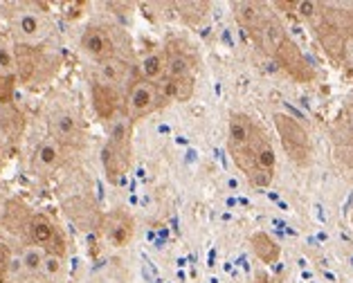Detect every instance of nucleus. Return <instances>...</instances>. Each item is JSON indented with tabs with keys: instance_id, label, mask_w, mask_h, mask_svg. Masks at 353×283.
Returning <instances> with one entry per match:
<instances>
[{
	"instance_id": "1",
	"label": "nucleus",
	"mask_w": 353,
	"mask_h": 283,
	"mask_svg": "<svg viewBox=\"0 0 353 283\" xmlns=\"http://www.w3.org/2000/svg\"><path fill=\"white\" fill-rule=\"evenodd\" d=\"M228 153L252 187H270L277 171V156L259 122L232 110L228 122Z\"/></svg>"
},
{
	"instance_id": "2",
	"label": "nucleus",
	"mask_w": 353,
	"mask_h": 283,
	"mask_svg": "<svg viewBox=\"0 0 353 283\" xmlns=\"http://www.w3.org/2000/svg\"><path fill=\"white\" fill-rule=\"evenodd\" d=\"M131 160H133L131 124H128V119H119V122H115L113 131H110L104 151H101V162H104V171L110 182L115 185L122 182L128 169H131Z\"/></svg>"
},
{
	"instance_id": "3",
	"label": "nucleus",
	"mask_w": 353,
	"mask_h": 283,
	"mask_svg": "<svg viewBox=\"0 0 353 283\" xmlns=\"http://www.w3.org/2000/svg\"><path fill=\"white\" fill-rule=\"evenodd\" d=\"M274 128H277L279 142L283 151H286L288 160L297 167H308L313 160V144L308 137L306 128L301 126L295 117H290L286 113H274Z\"/></svg>"
},
{
	"instance_id": "4",
	"label": "nucleus",
	"mask_w": 353,
	"mask_h": 283,
	"mask_svg": "<svg viewBox=\"0 0 353 283\" xmlns=\"http://www.w3.org/2000/svg\"><path fill=\"white\" fill-rule=\"evenodd\" d=\"M167 104H169V99L165 97V90H162L160 83L137 79L133 81L131 88H128L124 110H126V117L131 119V122H135V119L158 113V110H162Z\"/></svg>"
},
{
	"instance_id": "5",
	"label": "nucleus",
	"mask_w": 353,
	"mask_h": 283,
	"mask_svg": "<svg viewBox=\"0 0 353 283\" xmlns=\"http://www.w3.org/2000/svg\"><path fill=\"white\" fill-rule=\"evenodd\" d=\"M270 59H274L281 70L288 76H292L297 83H313L315 81L313 65L306 61V56L301 54L299 45L290 36H286L279 43V48L274 50V54Z\"/></svg>"
},
{
	"instance_id": "6",
	"label": "nucleus",
	"mask_w": 353,
	"mask_h": 283,
	"mask_svg": "<svg viewBox=\"0 0 353 283\" xmlns=\"http://www.w3.org/2000/svg\"><path fill=\"white\" fill-rule=\"evenodd\" d=\"M99 229H101V236L113 247H126V245H131L135 236V220L128 211L113 209L101 216Z\"/></svg>"
},
{
	"instance_id": "7",
	"label": "nucleus",
	"mask_w": 353,
	"mask_h": 283,
	"mask_svg": "<svg viewBox=\"0 0 353 283\" xmlns=\"http://www.w3.org/2000/svg\"><path fill=\"white\" fill-rule=\"evenodd\" d=\"M28 234H30V241L37 247H41L46 254H57V256L63 254L61 234H59L57 225L46 216V213H34V216H30Z\"/></svg>"
},
{
	"instance_id": "8",
	"label": "nucleus",
	"mask_w": 353,
	"mask_h": 283,
	"mask_svg": "<svg viewBox=\"0 0 353 283\" xmlns=\"http://www.w3.org/2000/svg\"><path fill=\"white\" fill-rule=\"evenodd\" d=\"M81 50L99 63H106V61H110V59H117L115 39L110 36V32L106 28H97V25H92V28H88L83 32Z\"/></svg>"
},
{
	"instance_id": "9",
	"label": "nucleus",
	"mask_w": 353,
	"mask_h": 283,
	"mask_svg": "<svg viewBox=\"0 0 353 283\" xmlns=\"http://www.w3.org/2000/svg\"><path fill=\"white\" fill-rule=\"evenodd\" d=\"M50 131L54 135L57 144H77L81 140V126L79 117L70 110H59L50 119Z\"/></svg>"
},
{
	"instance_id": "10",
	"label": "nucleus",
	"mask_w": 353,
	"mask_h": 283,
	"mask_svg": "<svg viewBox=\"0 0 353 283\" xmlns=\"http://www.w3.org/2000/svg\"><path fill=\"white\" fill-rule=\"evenodd\" d=\"M14 32H16V36H19L21 41L34 43V41H41L43 36H46V34H48V25H46V21H43L37 12L25 10V12L16 14Z\"/></svg>"
},
{
	"instance_id": "11",
	"label": "nucleus",
	"mask_w": 353,
	"mask_h": 283,
	"mask_svg": "<svg viewBox=\"0 0 353 283\" xmlns=\"http://www.w3.org/2000/svg\"><path fill=\"white\" fill-rule=\"evenodd\" d=\"M92 106L97 110L99 117L104 119H113L119 108H122V99H119V92L108 83H94L92 88Z\"/></svg>"
},
{
	"instance_id": "12",
	"label": "nucleus",
	"mask_w": 353,
	"mask_h": 283,
	"mask_svg": "<svg viewBox=\"0 0 353 283\" xmlns=\"http://www.w3.org/2000/svg\"><path fill=\"white\" fill-rule=\"evenodd\" d=\"M250 247H252L256 259L265 265L277 263L281 256V245L274 241L270 234H265V231H254V234L250 236Z\"/></svg>"
},
{
	"instance_id": "13",
	"label": "nucleus",
	"mask_w": 353,
	"mask_h": 283,
	"mask_svg": "<svg viewBox=\"0 0 353 283\" xmlns=\"http://www.w3.org/2000/svg\"><path fill=\"white\" fill-rule=\"evenodd\" d=\"M59 162H61V147L54 140H46L34 153L32 167L37 174H50L59 167Z\"/></svg>"
},
{
	"instance_id": "14",
	"label": "nucleus",
	"mask_w": 353,
	"mask_h": 283,
	"mask_svg": "<svg viewBox=\"0 0 353 283\" xmlns=\"http://www.w3.org/2000/svg\"><path fill=\"white\" fill-rule=\"evenodd\" d=\"M140 72L144 81L162 83L167 79V52H153L149 56H144Z\"/></svg>"
},
{
	"instance_id": "15",
	"label": "nucleus",
	"mask_w": 353,
	"mask_h": 283,
	"mask_svg": "<svg viewBox=\"0 0 353 283\" xmlns=\"http://www.w3.org/2000/svg\"><path fill=\"white\" fill-rule=\"evenodd\" d=\"M101 74H104L106 83H126L133 76V67L122 59H110V61L101 63Z\"/></svg>"
},
{
	"instance_id": "16",
	"label": "nucleus",
	"mask_w": 353,
	"mask_h": 283,
	"mask_svg": "<svg viewBox=\"0 0 353 283\" xmlns=\"http://www.w3.org/2000/svg\"><path fill=\"white\" fill-rule=\"evenodd\" d=\"M43 261H46V252L37 245H28L21 252V263L25 272H43Z\"/></svg>"
},
{
	"instance_id": "17",
	"label": "nucleus",
	"mask_w": 353,
	"mask_h": 283,
	"mask_svg": "<svg viewBox=\"0 0 353 283\" xmlns=\"http://www.w3.org/2000/svg\"><path fill=\"white\" fill-rule=\"evenodd\" d=\"M176 7L180 10V16L192 25L201 23L205 16H208V10H210L208 3H178Z\"/></svg>"
},
{
	"instance_id": "18",
	"label": "nucleus",
	"mask_w": 353,
	"mask_h": 283,
	"mask_svg": "<svg viewBox=\"0 0 353 283\" xmlns=\"http://www.w3.org/2000/svg\"><path fill=\"white\" fill-rule=\"evenodd\" d=\"M16 67H19V56L10 45L0 43V76H14Z\"/></svg>"
},
{
	"instance_id": "19",
	"label": "nucleus",
	"mask_w": 353,
	"mask_h": 283,
	"mask_svg": "<svg viewBox=\"0 0 353 283\" xmlns=\"http://www.w3.org/2000/svg\"><path fill=\"white\" fill-rule=\"evenodd\" d=\"M43 272H46L48 277H57V274L61 272V256L46 254V261H43Z\"/></svg>"
},
{
	"instance_id": "20",
	"label": "nucleus",
	"mask_w": 353,
	"mask_h": 283,
	"mask_svg": "<svg viewBox=\"0 0 353 283\" xmlns=\"http://www.w3.org/2000/svg\"><path fill=\"white\" fill-rule=\"evenodd\" d=\"M12 76H0V101H7L12 94Z\"/></svg>"
},
{
	"instance_id": "21",
	"label": "nucleus",
	"mask_w": 353,
	"mask_h": 283,
	"mask_svg": "<svg viewBox=\"0 0 353 283\" xmlns=\"http://www.w3.org/2000/svg\"><path fill=\"white\" fill-rule=\"evenodd\" d=\"M351 137H353V119H351Z\"/></svg>"
},
{
	"instance_id": "22",
	"label": "nucleus",
	"mask_w": 353,
	"mask_h": 283,
	"mask_svg": "<svg viewBox=\"0 0 353 283\" xmlns=\"http://www.w3.org/2000/svg\"><path fill=\"white\" fill-rule=\"evenodd\" d=\"M0 211H3V198H0Z\"/></svg>"
}]
</instances>
